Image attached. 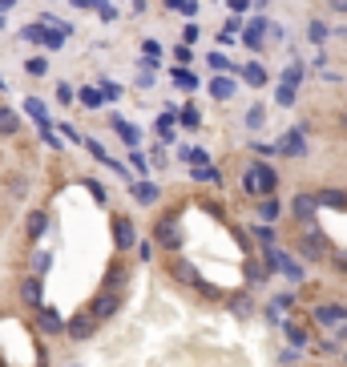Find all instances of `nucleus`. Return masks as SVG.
I'll list each match as a JSON object with an SVG mask.
<instances>
[{"instance_id":"nucleus-1","label":"nucleus","mask_w":347,"mask_h":367,"mask_svg":"<svg viewBox=\"0 0 347 367\" xmlns=\"http://www.w3.org/2000/svg\"><path fill=\"white\" fill-rule=\"evenodd\" d=\"M275 182H279V178H275V170H271L266 161H254V166L247 170V178H243L247 194H254V198H266V194L275 190Z\"/></svg>"},{"instance_id":"nucleus-2","label":"nucleus","mask_w":347,"mask_h":367,"mask_svg":"<svg viewBox=\"0 0 347 367\" xmlns=\"http://www.w3.org/2000/svg\"><path fill=\"white\" fill-rule=\"evenodd\" d=\"M117 307H121V295L117 291H101L93 299V307H89V315L93 319H109V315H117Z\"/></svg>"},{"instance_id":"nucleus-3","label":"nucleus","mask_w":347,"mask_h":367,"mask_svg":"<svg viewBox=\"0 0 347 367\" xmlns=\"http://www.w3.org/2000/svg\"><path fill=\"white\" fill-rule=\"evenodd\" d=\"M154 234H158V246H165V251H178V246H182V230H178L174 218L158 222V226H154Z\"/></svg>"},{"instance_id":"nucleus-4","label":"nucleus","mask_w":347,"mask_h":367,"mask_svg":"<svg viewBox=\"0 0 347 367\" xmlns=\"http://www.w3.org/2000/svg\"><path fill=\"white\" fill-rule=\"evenodd\" d=\"M36 327H41L45 335H61L69 323L61 319V311H53V307H41V311H36Z\"/></svg>"},{"instance_id":"nucleus-5","label":"nucleus","mask_w":347,"mask_h":367,"mask_svg":"<svg viewBox=\"0 0 347 367\" xmlns=\"http://www.w3.org/2000/svg\"><path fill=\"white\" fill-rule=\"evenodd\" d=\"M114 242L117 246H133V239H137V234H133V222L130 218H125V214H114Z\"/></svg>"},{"instance_id":"nucleus-6","label":"nucleus","mask_w":347,"mask_h":367,"mask_svg":"<svg viewBox=\"0 0 347 367\" xmlns=\"http://www.w3.org/2000/svg\"><path fill=\"white\" fill-rule=\"evenodd\" d=\"M65 331H69V335H73V339H89V335H93V331H97V319H93L89 311H81V315H77V319L69 323Z\"/></svg>"},{"instance_id":"nucleus-7","label":"nucleus","mask_w":347,"mask_h":367,"mask_svg":"<svg viewBox=\"0 0 347 367\" xmlns=\"http://www.w3.org/2000/svg\"><path fill=\"white\" fill-rule=\"evenodd\" d=\"M130 194H133V202H142V206H154V202L162 198L154 182H133V186H130Z\"/></svg>"},{"instance_id":"nucleus-8","label":"nucleus","mask_w":347,"mask_h":367,"mask_svg":"<svg viewBox=\"0 0 347 367\" xmlns=\"http://www.w3.org/2000/svg\"><path fill=\"white\" fill-rule=\"evenodd\" d=\"M315 206H319V198H315V194H299V198H295V218H299V222H311Z\"/></svg>"},{"instance_id":"nucleus-9","label":"nucleus","mask_w":347,"mask_h":367,"mask_svg":"<svg viewBox=\"0 0 347 367\" xmlns=\"http://www.w3.org/2000/svg\"><path fill=\"white\" fill-rule=\"evenodd\" d=\"M279 149H283V154H291V158H299V154L307 149V142H303V129H291V133L279 142Z\"/></svg>"},{"instance_id":"nucleus-10","label":"nucleus","mask_w":347,"mask_h":367,"mask_svg":"<svg viewBox=\"0 0 347 367\" xmlns=\"http://www.w3.org/2000/svg\"><path fill=\"white\" fill-rule=\"evenodd\" d=\"M20 299H25L29 307H41V279H36V274L20 283Z\"/></svg>"},{"instance_id":"nucleus-11","label":"nucleus","mask_w":347,"mask_h":367,"mask_svg":"<svg viewBox=\"0 0 347 367\" xmlns=\"http://www.w3.org/2000/svg\"><path fill=\"white\" fill-rule=\"evenodd\" d=\"M319 206H335V210H347V190H319Z\"/></svg>"},{"instance_id":"nucleus-12","label":"nucleus","mask_w":347,"mask_h":367,"mask_svg":"<svg viewBox=\"0 0 347 367\" xmlns=\"http://www.w3.org/2000/svg\"><path fill=\"white\" fill-rule=\"evenodd\" d=\"M45 226H49L45 210H33V214H29V222H25V230H29V239H41V234H45Z\"/></svg>"},{"instance_id":"nucleus-13","label":"nucleus","mask_w":347,"mask_h":367,"mask_svg":"<svg viewBox=\"0 0 347 367\" xmlns=\"http://www.w3.org/2000/svg\"><path fill=\"white\" fill-rule=\"evenodd\" d=\"M243 81L259 89V85H266V69H263V65H259V61H250L247 69H243Z\"/></svg>"},{"instance_id":"nucleus-14","label":"nucleus","mask_w":347,"mask_h":367,"mask_svg":"<svg viewBox=\"0 0 347 367\" xmlns=\"http://www.w3.org/2000/svg\"><path fill=\"white\" fill-rule=\"evenodd\" d=\"M315 319H319V323H343L347 319V307H319V311H315Z\"/></svg>"},{"instance_id":"nucleus-15","label":"nucleus","mask_w":347,"mask_h":367,"mask_svg":"<svg viewBox=\"0 0 347 367\" xmlns=\"http://www.w3.org/2000/svg\"><path fill=\"white\" fill-rule=\"evenodd\" d=\"M17 113L13 109H4V105H0V138H8V133H17Z\"/></svg>"},{"instance_id":"nucleus-16","label":"nucleus","mask_w":347,"mask_h":367,"mask_svg":"<svg viewBox=\"0 0 347 367\" xmlns=\"http://www.w3.org/2000/svg\"><path fill=\"white\" fill-rule=\"evenodd\" d=\"M299 251H303V258H319V255H323V239L311 230V234H307V242H303Z\"/></svg>"},{"instance_id":"nucleus-17","label":"nucleus","mask_w":347,"mask_h":367,"mask_svg":"<svg viewBox=\"0 0 347 367\" xmlns=\"http://www.w3.org/2000/svg\"><path fill=\"white\" fill-rule=\"evenodd\" d=\"M210 93H215L218 101H226V97H234V81H226V77H215V81H210Z\"/></svg>"},{"instance_id":"nucleus-18","label":"nucleus","mask_w":347,"mask_h":367,"mask_svg":"<svg viewBox=\"0 0 347 367\" xmlns=\"http://www.w3.org/2000/svg\"><path fill=\"white\" fill-rule=\"evenodd\" d=\"M263 32H266V25H263V20H254V25L247 29V36H243V41H247L250 48H263Z\"/></svg>"},{"instance_id":"nucleus-19","label":"nucleus","mask_w":347,"mask_h":367,"mask_svg":"<svg viewBox=\"0 0 347 367\" xmlns=\"http://www.w3.org/2000/svg\"><path fill=\"white\" fill-rule=\"evenodd\" d=\"M117 133H121V142L125 145H137V126H130V121H121V117H114Z\"/></svg>"},{"instance_id":"nucleus-20","label":"nucleus","mask_w":347,"mask_h":367,"mask_svg":"<svg viewBox=\"0 0 347 367\" xmlns=\"http://www.w3.org/2000/svg\"><path fill=\"white\" fill-rule=\"evenodd\" d=\"M25 73H29V77H45V73H49V61H45V57H33V61L25 65Z\"/></svg>"},{"instance_id":"nucleus-21","label":"nucleus","mask_w":347,"mask_h":367,"mask_svg":"<svg viewBox=\"0 0 347 367\" xmlns=\"http://www.w3.org/2000/svg\"><path fill=\"white\" fill-rule=\"evenodd\" d=\"M101 101H105V97H101L97 89H81V105H89V109H97Z\"/></svg>"},{"instance_id":"nucleus-22","label":"nucleus","mask_w":347,"mask_h":367,"mask_svg":"<svg viewBox=\"0 0 347 367\" xmlns=\"http://www.w3.org/2000/svg\"><path fill=\"white\" fill-rule=\"evenodd\" d=\"M279 105H295V85H287V81L279 85Z\"/></svg>"},{"instance_id":"nucleus-23","label":"nucleus","mask_w":347,"mask_h":367,"mask_svg":"<svg viewBox=\"0 0 347 367\" xmlns=\"http://www.w3.org/2000/svg\"><path fill=\"white\" fill-rule=\"evenodd\" d=\"M174 81H178L182 89H194V85H198V81H194V73H186V69H174Z\"/></svg>"},{"instance_id":"nucleus-24","label":"nucleus","mask_w":347,"mask_h":367,"mask_svg":"<svg viewBox=\"0 0 347 367\" xmlns=\"http://www.w3.org/2000/svg\"><path fill=\"white\" fill-rule=\"evenodd\" d=\"M259 214H263V218H275V214H279V202H275V198L266 194V198H263V206H259Z\"/></svg>"},{"instance_id":"nucleus-25","label":"nucleus","mask_w":347,"mask_h":367,"mask_svg":"<svg viewBox=\"0 0 347 367\" xmlns=\"http://www.w3.org/2000/svg\"><path fill=\"white\" fill-rule=\"evenodd\" d=\"M254 239L266 242V246H275V230H271V226H254Z\"/></svg>"},{"instance_id":"nucleus-26","label":"nucleus","mask_w":347,"mask_h":367,"mask_svg":"<svg viewBox=\"0 0 347 367\" xmlns=\"http://www.w3.org/2000/svg\"><path fill=\"white\" fill-rule=\"evenodd\" d=\"M85 190L93 194V202H105V186H101V182H93V178H89V182H85Z\"/></svg>"},{"instance_id":"nucleus-27","label":"nucleus","mask_w":347,"mask_h":367,"mask_svg":"<svg viewBox=\"0 0 347 367\" xmlns=\"http://www.w3.org/2000/svg\"><path fill=\"white\" fill-rule=\"evenodd\" d=\"M287 339H291V343H307V331L295 327V323H287Z\"/></svg>"},{"instance_id":"nucleus-28","label":"nucleus","mask_w":347,"mask_h":367,"mask_svg":"<svg viewBox=\"0 0 347 367\" xmlns=\"http://www.w3.org/2000/svg\"><path fill=\"white\" fill-rule=\"evenodd\" d=\"M33 267H36V274H45V271L53 267V255H45V251H41V255L33 258Z\"/></svg>"},{"instance_id":"nucleus-29","label":"nucleus","mask_w":347,"mask_h":367,"mask_svg":"<svg viewBox=\"0 0 347 367\" xmlns=\"http://www.w3.org/2000/svg\"><path fill=\"white\" fill-rule=\"evenodd\" d=\"M247 126H250V129H259V126H263V105H254V109L247 113Z\"/></svg>"},{"instance_id":"nucleus-30","label":"nucleus","mask_w":347,"mask_h":367,"mask_svg":"<svg viewBox=\"0 0 347 367\" xmlns=\"http://www.w3.org/2000/svg\"><path fill=\"white\" fill-rule=\"evenodd\" d=\"M311 41L319 45V41H327V25H319V20H311Z\"/></svg>"},{"instance_id":"nucleus-31","label":"nucleus","mask_w":347,"mask_h":367,"mask_svg":"<svg viewBox=\"0 0 347 367\" xmlns=\"http://www.w3.org/2000/svg\"><path fill=\"white\" fill-rule=\"evenodd\" d=\"M194 36H198V25L190 20V25H186V32H182V45H194Z\"/></svg>"},{"instance_id":"nucleus-32","label":"nucleus","mask_w":347,"mask_h":367,"mask_svg":"<svg viewBox=\"0 0 347 367\" xmlns=\"http://www.w3.org/2000/svg\"><path fill=\"white\" fill-rule=\"evenodd\" d=\"M299 77H303V69H299V65H291V69H287V73H283V81H287V85H295Z\"/></svg>"},{"instance_id":"nucleus-33","label":"nucleus","mask_w":347,"mask_h":367,"mask_svg":"<svg viewBox=\"0 0 347 367\" xmlns=\"http://www.w3.org/2000/svg\"><path fill=\"white\" fill-rule=\"evenodd\" d=\"M57 101H61V105H69V101H73V89H69V85H57Z\"/></svg>"},{"instance_id":"nucleus-34","label":"nucleus","mask_w":347,"mask_h":367,"mask_svg":"<svg viewBox=\"0 0 347 367\" xmlns=\"http://www.w3.org/2000/svg\"><path fill=\"white\" fill-rule=\"evenodd\" d=\"M178 8H182L186 16H194V13H198V0H178Z\"/></svg>"},{"instance_id":"nucleus-35","label":"nucleus","mask_w":347,"mask_h":367,"mask_svg":"<svg viewBox=\"0 0 347 367\" xmlns=\"http://www.w3.org/2000/svg\"><path fill=\"white\" fill-rule=\"evenodd\" d=\"M182 121H186L190 129H194V126H198V109H186V113H182Z\"/></svg>"},{"instance_id":"nucleus-36","label":"nucleus","mask_w":347,"mask_h":367,"mask_svg":"<svg viewBox=\"0 0 347 367\" xmlns=\"http://www.w3.org/2000/svg\"><path fill=\"white\" fill-rule=\"evenodd\" d=\"M210 65H215V69H231V65H226V57H222V53H210Z\"/></svg>"},{"instance_id":"nucleus-37","label":"nucleus","mask_w":347,"mask_h":367,"mask_svg":"<svg viewBox=\"0 0 347 367\" xmlns=\"http://www.w3.org/2000/svg\"><path fill=\"white\" fill-rule=\"evenodd\" d=\"M174 57H178V65H186V61H190V45H178V53H174Z\"/></svg>"},{"instance_id":"nucleus-38","label":"nucleus","mask_w":347,"mask_h":367,"mask_svg":"<svg viewBox=\"0 0 347 367\" xmlns=\"http://www.w3.org/2000/svg\"><path fill=\"white\" fill-rule=\"evenodd\" d=\"M331 8H335V13H347V0H327Z\"/></svg>"},{"instance_id":"nucleus-39","label":"nucleus","mask_w":347,"mask_h":367,"mask_svg":"<svg viewBox=\"0 0 347 367\" xmlns=\"http://www.w3.org/2000/svg\"><path fill=\"white\" fill-rule=\"evenodd\" d=\"M73 4H77V8H93V4H89V0H73Z\"/></svg>"},{"instance_id":"nucleus-40","label":"nucleus","mask_w":347,"mask_h":367,"mask_svg":"<svg viewBox=\"0 0 347 367\" xmlns=\"http://www.w3.org/2000/svg\"><path fill=\"white\" fill-rule=\"evenodd\" d=\"M4 8H13V0H0V13H4Z\"/></svg>"},{"instance_id":"nucleus-41","label":"nucleus","mask_w":347,"mask_h":367,"mask_svg":"<svg viewBox=\"0 0 347 367\" xmlns=\"http://www.w3.org/2000/svg\"><path fill=\"white\" fill-rule=\"evenodd\" d=\"M343 126H347V113H343Z\"/></svg>"}]
</instances>
